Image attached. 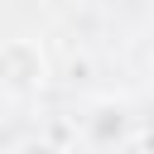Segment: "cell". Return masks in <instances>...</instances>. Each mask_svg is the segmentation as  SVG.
I'll return each instance as SVG.
<instances>
[{"label":"cell","mask_w":154,"mask_h":154,"mask_svg":"<svg viewBox=\"0 0 154 154\" xmlns=\"http://www.w3.org/2000/svg\"><path fill=\"white\" fill-rule=\"evenodd\" d=\"M0 82L10 91H29L43 82V58L34 53V43H5L0 48Z\"/></svg>","instance_id":"cell-1"}]
</instances>
